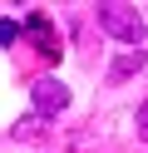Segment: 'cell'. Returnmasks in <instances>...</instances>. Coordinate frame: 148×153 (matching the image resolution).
Returning <instances> with one entry per match:
<instances>
[{"mask_svg": "<svg viewBox=\"0 0 148 153\" xmlns=\"http://www.w3.org/2000/svg\"><path fill=\"white\" fill-rule=\"evenodd\" d=\"M133 69H143V50H123V54H118L114 64H109V79L118 84V79H128Z\"/></svg>", "mask_w": 148, "mask_h": 153, "instance_id": "cell-4", "label": "cell"}, {"mask_svg": "<svg viewBox=\"0 0 148 153\" xmlns=\"http://www.w3.org/2000/svg\"><path fill=\"white\" fill-rule=\"evenodd\" d=\"M10 133H15V138H25V143H39V138H45V119H39V114H30V119H20Z\"/></svg>", "mask_w": 148, "mask_h": 153, "instance_id": "cell-5", "label": "cell"}, {"mask_svg": "<svg viewBox=\"0 0 148 153\" xmlns=\"http://www.w3.org/2000/svg\"><path fill=\"white\" fill-rule=\"evenodd\" d=\"M20 35H25V40L39 50V59H49V64L59 59V35H54V25H49V15H45V10H30V15H25V25H20Z\"/></svg>", "mask_w": 148, "mask_h": 153, "instance_id": "cell-2", "label": "cell"}, {"mask_svg": "<svg viewBox=\"0 0 148 153\" xmlns=\"http://www.w3.org/2000/svg\"><path fill=\"white\" fill-rule=\"evenodd\" d=\"M30 104H35L39 119H54V114L69 109V89L59 79H35V89H30Z\"/></svg>", "mask_w": 148, "mask_h": 153, "instance_id": "cell-3", "label": "cell"}, {"mask_svg": "<svg viewBox=\"0 0 148 153\" xmlns=\"http://www.w3.org/2000/svg\"><path fill=\"white\" fill-rule=\"evenodd\" d=\"M20 40V25L15 20H0V45H15Z\"/></svg>", "mask_w": 148, "mask_h": 153, "instance_id": "cell-6", "label": "cell"}, {"mask_svg": "<svg viewBox=\"0 0 148 153\" xmlns=\"http://www.w3.org/2000/svg\"><path fill=\"white\" fill-rule=\"evenodd\" d=\"M138 138H148V99L138 104Z\"/></svg>", "mask_w": 148, "mask_h": 153, "instance_id": "cell-7", "label": "cell"}, {"mask_svg": "<svg viewBox=\"0 0 148 153\" xmlns=\"http://www.w3.org/2000/svg\"><path fill=\"white\" fill-rule=\"evenodd\" d=\"M99 30L104 35H114L118 45H128V50H138L143 45V35H148V25H143V15L133 10V5H99Z\"/></svg>", "mask_w": 148, "mask_h": 153, "instance_id": "cell-1", "label": "cell"}]
</instances>
